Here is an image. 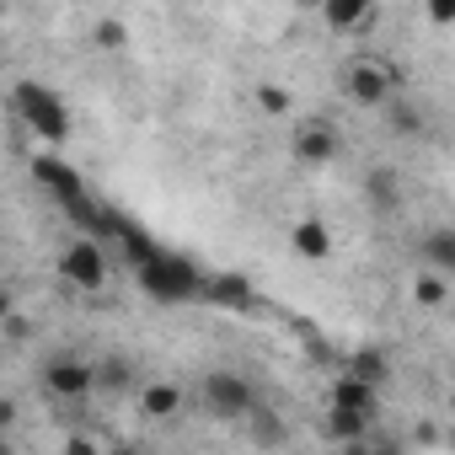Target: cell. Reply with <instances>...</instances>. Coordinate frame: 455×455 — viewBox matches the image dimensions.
Listing matches in <instances>:
<instances>
[{
	"label": "cell",
	"mask_w": 455,
	"mask_h": 455,
	"mask_svg": "<svg viewBox=\"0 0 455 455\" xmlns=\"http://www.w3.org/2000/svg\"><path fill=\"white\" fill-rule=\"evenodd\" d=\"M140 412L145 418H177L182 412V386H172V380H150L145 391H140Z\"/></svg>",
	"instance_id": "9a60e30c"
},
{
	"label": "cell",
	"mask_w": 455,
	"mask_h": 455,
	"mask_svg": "<svg viewBox=\"0 0 455 455\" xmlns=\"http://www.w3.org/2000/svg\"><path fill=\"white\" fill-rule=\"evenodd\" d=\"M60 279L70 290H86V295H97L108 284V252L97 247V236H70L60 247Z\"/></svg>",
	"instance_id": "277c9868"
},
{
	"label": "cell",
	"mask_w": 455,
	"mask_h": 455,
	"mask_svg": "<svg viewBox=\"0 0 455 455\" xmlns=\"http://www.w3.org/2000/svg\"><path fill=\"white\" fill-rule=\"evenodd\" d=\"M258 108H263L268 118H290V113H295V97H290L284 86H258Z\"/></svg>",
	"instance_id": "ffe728a7"
},
{
	"label": "cell",
	"mask_w": 455,
	"mask_h": 455,
	"mask_svg": "<svg viewBox=\"0 0 455 455\" xmlns=\"http://www.w3.org/2000/svg\"><path fill=\"white\" fill-rule=\"evenodd\" d=\"M12 102H17V113H22V124L44 140V145H65L70 140V108L44 86V81H17V92H12Z\"/></svg>",
	"instance_id": "7a4b0ae2"
},
{
	"label": "cell",
	"mask_w": 455,
	"mask_h": 455,
	"mask_svg": "<svg viewBox=\"0 0 455 455\" xmlns=\"http://www.w3.org/2000/svg\"><path fill=\"white\" fill-rule=\"evenodd\" d=\"M129 386H134V364H129L124 354H108V359H97V364H92V391L124 396Z\"/></svg>",
	"instance_id": "5bb4252c"
},
{
	"label": "cell",
	"mask_w": 455,
	"mask_h": 455,
	"mask_svg": "<svg viewBox=\"0 0 455 455\" xmlns=\"http://www.w3.org/2000/svg\"><path fill=\"white\" fill-rule=\"evenodd\" d=\"M327 407H338V412H359V418H380V386H370V380H359V375H338L332 380V391H327Z\"/></svg>",
	"instance_id": "9c48e42d"
},
{
	"label": "cell",
	"mask_w": 455,
	"mask_h": 455,
	"mask_svg": "<svg viewBox=\"0 0 455 455\" xmlns=\"http://www.w3.org/2000/svg\"><path fill=\"white\" fill-rule=\"evenodd\" d=\"M391 129L402 134V140H423V129H428V118L412 108V102H391Z\"/></svg>",
	"instance_id": "d6986e66"
},
{
	"label": "cell",
	"mask_w": 455,
	"mask_h": 455,
	"mask_svg": "<svg viewBox=\"0 0 455 455\" xmlns=\"http://www.w3.org/2000/svg\"><path fill=\"white\" fill-rule=\"evenodd\" d=\"M38 375H44V391H49L54 402H86V396H92V359H81V354H70V348L49 354Z\"/></svg>",
	"instance_id": "5b68a950"
},
{
	"label": "cell",
	"mask_w": 455,
	"mask_h": 455,
	"mask_svg": "<svg viewBox=\"0 0 455 455\" xmlns=\"http://www.w3.org/2000/svg\"><path fill=\"white\" fill-rule=\"evenodd\" d=\"M97 44H102V49H124V44H129V28L108 17V22H97Z\"/></svg>",
	"instance_id": "44dd1931"
},
{
	"label": "cell",
	"mask_w": 455,
	"mask_h": 455,
	"mask_svg": "<svg viewBox=\"0 0 455 455\" xmlns=\"http://www.w3.org/2000/svg\"><path fill=\"white\" fill-rule=\"evenodd\" d=\"M198 402L214 423H242L252 407H258V386L242 375V370H209L198 380Z\"/></svg>",
	"instance_id": "3957f363"
},
{
	"label": "cell",
	"mask_w": 455,
	"mask_h": 455,
	"mask_svg": "<svg viewBox=\"0 0 455 455\" xmlns=\"http://www.w3.org/2000/svg\"><path fill=\"white\" fill-rule=\"evenodd\" d=\"M290 247L306 258V263H327L332 258V225L327 220H295V231H290Z\"/></svg>",
	"instance_id": "7c38bea8"
},
{
	"label": "cell",
	"mask_w": 455,
	"mask_h": 455,
	"mask_svg": "<svg viewBox=\"0 0 455 455\" xmlns=\"http://www.w3.org/2000/svg\"><path fill=\"white\" fill-rule=\"evenodd\" d=\"M290 156H295L300 166H332V161L343 156V134H338V124H327V118H306V124L295 129Z\"/></svg>",
	"instance_id": "8992f818"
},
{
	"label": "cell",
	"mask_w": 455,
	"mask_h": 455,
	"mask_svg": "<svg viewBox=\"0 0 455 455\" xmlns=\"http://www.w3.org/2000/svg\"><path fill=\"white\" fill-rule=\"evenodd\" d=\"M423 258H428V268L455 274V231H450V225H434V231L423 236Z\"/></svg>",
	"instance_id": "e0dca14e"
},
{
	"label": "cell",
	"mask_w": 455,
	"mask_h": 455,
	"mask_svg": "<svg viewBox=\"0 0 455 455\" xmlns=\"http://www.w3.org/2000/svg\"><path fill=\"white\" fill-rule=\"evenodd\" d=\"M428 22L434 28H450L455 22V0H428Z\"/></svg>",
	"instance_id": "603a6c76"
},
{
	"label": "cell",
	"mask_w": 455,
	"mask_h": 455,
	"mask_svg": "<svg viewBox=\"0 0 455 455\" xmlns=\"http://www.w3.org/2000/svg\"><path fill=\"white\" fill-rule=\"evenodd\" d=\"M364 198H370V209L396 214V209H402V177H396L391 166H370V172H364Z\"/></svg>",
	"instance_id": "4fadbf2b"
},
{
	"label": "cell",
	"mask_w": 455,
	"mask_h": 455,
	"mask_svg": "<svg viewBox=\"0 0 455 455\" xmlns=\"http://www.w3.org/2000/svg\"><path fill=\"white\" fill-rule=\"evenodd\" d=\"M12 423H17V402H12V396H0V434H6Z\"/></svg>",
	"instance_id": "cb8c5ba5"
},
{
	"label": "cell",
	"mask_w": 455,
	"mask_h": 455,
	"mask_svg": "<svg viewBox=\"0 0 455 455\" xmlns=\"http://www.w3.org/2000/svg\"><path fill=\"white\" fill-rule=\"evenodd\" d=\"M198 300H209V306H225V311H252V306H258V295H252L247 274H204V284H198Z\"/></svg>",
	"instance_id": "30bf717a"
},
{
	"label": "cell",
	"mask_w": 455,
	"mask_h": 455,
	"mask_svg": "<svg viewBox=\"0 0 455 455\" xmlns=\"http://www.w3.org/2000/svg\"><path fill=\"white\" fill-rule=\"evenodd\" d=\"M348 375H359V380H370V386H386V380H391L386 348H359V354L348 359Z\"/></svg>",
	"instance_id": "ac0fdd59"
},
{
	"label": "cell",
	"mask_w": 455,
	"mask_h": 455,
	"mask_svg": "<svg viewBox=\"0 0 455 455\" xmlns=\"http://www.w3.org/2000/svg\"><path fill=\"white\" fill-rule=\"evenodd\" d=\"M348 102H354V108H386V102H391V65H380V60H354V65H348Z\"/></svg>",
	"instance_id": "52a82bcc"
},
{
	"label": "cell",
	"mask_w": 455,
	"mask_h": 455,
	"mask_svg": "<svg viewBox=\"0 0 455 455\" xmlns=\"http://www.w3.org/2000/svg\"><path fill=\"white\" fill-rule=\"evenodd\" d=\"M450 295H455V290H450V274H444V268H423V274L412 279V300H418L423 311H444Z\"/></svg>",
	"instance_id": "2e32d148"
},
{
	"label": "cell",
	"mask_w": 455,
	"mask_h": 455,
	"mask_svg": "<svg viewBox=\"0 0 455 455\" xmlns=\"http://www.w3.org/2000/svg\"><path fill=\"white\" fill-rule=\"evenodd\" d=\"M316 6L332 33H364L375 22V0H316Z\"/></svg>",
	"instance_id": "8fae6325"
},
{
	"label": "cell",
	"mask_w": 455,
	"mask_h": 455,
	"mask_svg": "<svg viewBox=\"0 0 455 455\" xmlns=\"http://www.w3.org/2000/svg\"><path fill=\"white\" fill-rule=\"evenodd\" d=\"M0 332H6L12 343H22V338H33V322H28L17 306H12V311H6V322H0Z\"/></svg>",
	"instance_id": "7402d4cb"
},
{
	"label": "cell",
	"mask_w": 455,
	"mask_h": 455,
	"mask_svg": "<svg viewBox=\"0 0 455 455\" xmlns=\"http://www.w3.org/2000/svg\"><path fill=\"white\" fill-rule=\"evenodd\" d=\"M134 279H140V290L150 295V300H161V306H182V300H198V284H204V274L188 263V258H177V252H150V258H140L134 263Z\"/></svg>",
	"instance_id": "6da1fadb"
},
{
	"label": "cell",
	"mask_w": 455,
	"mask_h": 455,
	"mask_svg": "<svg viewBox=\"0 0 455 455\" xmlns=\"http://www.w3.org/2000/svg\"><path fill=\"white\" fill-rule=\"evenodd\" d=\"M17 300H12V290H0V322H6V311H12Z\"/></svg>",
	"instance_id": "d4e9b609"
},
{
	"label": "cell",
	"mask_w": 455,
	"mask_h": 455,
	"mask_svg": "<svg viewBox=\"0 0 455 455\" xmlns=\"http://www.w3.org/2000/svg\"><path fill=\"white\" fill-rule=\"evenodd\" d=\"M28 172H33V182H38L54 204H65V198H76V193H92V188H86V177H81L65 156H54V150H49V156H33V166H28Z\"/></svg>",
	"instance_id": "ba28073f"
}]
</instances>
